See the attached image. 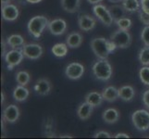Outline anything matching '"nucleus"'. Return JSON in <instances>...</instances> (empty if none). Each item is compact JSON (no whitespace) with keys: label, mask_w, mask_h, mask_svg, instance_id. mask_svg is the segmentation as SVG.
<instances>
[{"label":"nucleus","mask_w":149,"mask_h":139,"mask_svg":"<svg viewBox=\"0 0 149 139\" xmlns=\"http://www.w3.org/2000/svg\"><path fill=\"white\" fill-rule=\"evenodd\" d=\"M48 23L49 20L45 16H34L28 22V32L35 39H39L44 31L48 27Z\"/></svg>","instance_id":"nucleus-1"},{"label":"nucleus","mask_w":149,"mask_h":139,"mask_svg":"<svg viewBox=\"0 0 149 139\" xmlns=\"http://www.w3.org/2000/svg\"><path fill=\"white\" fill-rule=\"evenodd\" d=\"M92 70L95 78L103 82L109 81L112 76V67L107 59H99L94 64Z\"/></svg>","instance_id":"nucleus-2"},{"label":"nucleus","mask_w":149,"mask_h":139,"mask_svg":"<svg viewBox=\"0 0 149 139\" xmlns=\"http://www.w3.org/2000/svg\"><path fill=\"white\" fill-rule=\"evenodd\" d=\"M132 122L136 130L146 132L149 129V111L146 110H135L132 115Z\"/></svg>","instance_id":"nucleus-3"},{"label":"nucleus","mask_w":149,"mask_h":139,"mask_svg":"<svg viewBox=\"0 0 149 139\" xmlns=\"http://www.w3.org/2000/svg\"><path fill=\"white\" fill-rule=\"evenodd\" d=\"M107 42L109 40L105 37H96L91 41V49L98 59H107V57L110 54Z\"/></svg>","instance_id":"nucleus-4"},{"label":"nucleus","mask_w":149,"mask_h":139,"mask_svg":"<svg viewBox=\"0 0 149 139\" xmlns=\"http://www.w3.org/2000/svg\"><path fill=\"white\" fill-rule=\"evenodd\" d=\"M110 40L119 48H127L132 44V35L128 30L118 29L110 35Z\"/></svg>","instance_id":"nucleus-5"},{"label":"nucleus","mask_w":149,"mask_h":139,"mask_svg":"<svg viewBox=\"0 0 149 139\" xmlns=\"http://www.w3.org/2000/svg\"><path fill=\"white\" fill-rule=\"evenodd\" d=\"M23 58L25 57L22 48H12L11 50L8 51L6 56L4 57V59L8 66V70L12 71L14 67L22 63Z\"/></svg>","instance_id":"nucleus-6"},{"label":"nucleus","mask_w":149,"mask_h":139,"mask_svg":"<svg viewBox=\"0 0 149 139\" xmlns=\"http://www.w3.org/2000/svg\"><path fill=\"white\" fill-rule=\"evenodd\" d=\"M93 12L95 15V17L106 26H111L114 22V20L111 16L109 8H107L105 5H102L101 3L95 5L93 8Z\"/></svg>","instance_id":"nucleus-7"},{"label":"nucleus","mask_w":149,"mask_h":139,"mask_svg":"<svg viewBox=\"0 0 149 139\" xmlns=\"http://www.w3.org/2000/svg\"><path fill=\"white\" fill-rule=\"evenodd\" d=\"M22 50L25 58L33 60L38 59L44 53L43 47L38 44H25L22 47Z\"/></svg>","instance_id":"nucleus-8"},{"label":"nucleus","mask_w":149,"mask_h":139,"mask_svg":"<svg viewBox=\"0 0 149 139\" xmlns=\"http://www.w3.org/2000/svg\"><path fill=\"white\" fill-rule=\"evenodd\" d=\"M84 67L79 62H71L66 67L65 74L70 80H79L84 73Z\"/></svg>","instance_id":"nucleus-9"},{"label":"nucleus","mask_w":149,"mask_h":139,"mask_svg":"<svg viewBox=\"0 0 149 139\" xmlns=\"http://www.w3.org/2000/svg\"><path fill=\"white\" fill-rule=\"evenodd\" d=\"M1 13L3 20H7V22H14L19 18V10L16 5L10 3L2 6Z\"/></svg>","instance_id":"nucleus-10"},{"label":"nucleus","mask_w":149,"mask_h":139,"mask_svg":"<svg viewBox=\"0 0 149 139\" xmlns=\"http://www.w3.org/2000/svg\"><path fill=\"white\" fill-rule=\"evenodd\" d=\"M47 29L49 30L51 34L58 36V35L63 34L66 32L67 22L63 19H60V18L55 19V20H52L49 22Z\"/></svg>","instance_id":"nucleus-11"},{"label":"nucleus","mask_w":149,"mask_h":139,"mask_svg":"<svg viewBox=\"0 0 149 139\" xmlns=\"http://www.w3.org/2000/svg\"><path fill=\"white\" fill-rule=\"evenodd\" d=\"M19 109L14 104L7 106L3 110V120L8 123L16 122L19 120Z\"/></svg>","instance_id":"nucleus-12"},{"label":"nucleus","mask_w":149,"mask_h":139,"mask_svg":"<svg viewBox=\"0 0 149 139\" xmlns=\"http://www.w3.org/2000/svg\"><path fill=\"white\" fill-rule=\"evenodd\" d=\"M78 25L81 31L89 32L95 27L96 20L88 14H81L78 16Z\"/></svg>","instance_id":"nucleus-13"},{"label":"nucleus","mask_w":149,"mask_h":139,"mask_svg":"<svg viewBox=\"0 0 149 139\" xmlns=\"http://www.w3.org/2000/svg\"><path fill=\"white\" fill-rule=\"evenodd\" d=\"M33 89L35 93L39 96H47L52 89V85H51L48 79L41 78L36 81V83L33 86Z\"/></svg>","instance_id":"nucleus-14"},{"label":"nucleus","mask_w":149,"mask_h":139,"mask_svg":"<svg viewBox=\"0 0 149 139\" xmlns=\"http://www.w3.org/2000/svg\"><path fill=\"white\" fill-rule=\"evenodd\" d=\"M94 110V107L88 102H84L77 109V115L81 121H86L91 117Z\"/></svg>","instance_id":"nucleus-15"},{"label":"nucleus","mask_w":149,"mask_h":139,"mask_svg":"<svg viewBox=\"0 0 149 139\" xmlns=\"http://www.w3.org/2000/svg\"><path fill=\"white\" fill-rule=\"evenodd\" d=\"M102 119L105 122L109 123V124H113L116 123L120 119V112L117 109L114 108H109V109L106 110L102 114Z\"/></svg>","instance_id":"nucleus-16"},{"label":"nucleus","mask_w":149,"mask_h":139,"mask_svg":"<svg viewBox=\"0 0 149 139\" xmlns=\"http://www.w3.org/2000/svg\"><path fill=\"white\" fill-rule=\"evenodd\" d=\"M135 96V90L132 85H123L119 88V97L125 102H129L133 99Z\"/></svg>","instance_id":"nucleus-17"},{"label":"nucleus","mask_w":149,"mask_h":139,"mask_svg":"<svg viewBox=\"0 0 149 139\" xmlns=\"http://www.w3.org/2000/svg\"><path fill=\"white\" fill-rule=\"evenodd\" d=\"M61 7L68 13H76L80 10L81 0H60Z\"/></svg>","instance_id":"nucleus-18"},{"label":"nucleus","mask_w":149,"mask_h":139,"mask_svg":"<svg viewBox=\"0 0 149 139\" xmlns=\"http://www.w3.org/2000/svg\"><path fill=\"white\" fill-rule=\"evenodd\" d=\"M83 35L80 33H71L70 34L66 39V44L68 45L70 48H78L81 46V45L83 44Z\"/></svg>","instance_id":"nucleus-19"},{"label":"nucleus","mask_w":149,"mask_h":139,"mask_svg":"<svg viewBox=\"0 0 149 139\" xmlns=\"http://www.w3.org/2000/svg\"><path fill=\"white\" fill-rule=\"evenodd\" d=\"M104 100L107 102H114L119 98V88H116L115 86H107L101 93Z\"/></svg>","instance_id":"nucleus-20"},{"label":"nucleus","mask_w":149,"mask_h":139,"mask_svg":"<svg viewBox=\"0 0 149 139\" xmlns=\"http://www.w3.org/2000/svg\"><path fill=\"white\" fill-rule=\"evenodd\" d=\"M30 91L24 85H17L13 91V98L18 102H22L28 98Z\"/></svg>","instance_id":"nucleus-21"},{"label":"nucleus","mask_w":149,"mask_h":139,"mask_svg":"<svg viewBox=\"0 0 149 139\" xmlns=\"http://www.w3.org/2000/svg\"><path fill=\"white\" fill-rule=\"evenodd\" d=\"M103 100H104V98H103L102 94L95 91L90 92L85 96V101L88 102L89 104H91L94 108L101 106Z\"/></svg>","instance_id":"nucleus-22"},{"label":"nucleus","mask_w":149,"mask_h":139,"mask_svg":"<svg viewBox=\"0 0 149 139\" xmlns=\"http://www.w3.org/2000/svg\"><path fill=\"white\" fill-rule=\"evenodd\" d=\"M110 14L114 20V22H116L117 20H119L120 19H122L126 17V13L127 11L125 8H123L122 5H112L109 8Z\"/></svg>","instance_id":"nucleus-23"},{"label":"nucleus","mask_w":149,"mask_h":139,"mask_svg":"<svg viewBox=\"0 0 149 139\" xmlns=\"http://www.w3.org/2000/svg\"><path fill=\"white\" fill-rule=\"evenodd\" d=\"M7 43L11 48H22L25 45V40L20 34H11L7 38Z\"/></svg>","instance_id":"nucleus-24"},{"label":"nucleus","mask_w":149,"mask_h":139,"mask_svg":"<svg viewBox=\"0 0 149 139\" xmlns=\"http://www.w3.org/2000/svg\"><path fill=\"white\" fill-rule=\"evenodd\" d=\"M121 5L129 13L138 12L141 8V3L139 0H123Z\"/></svg>","instance_id":"nucleus-25"},{"label":"nucleus","mask_w":149,"mask_h":139,"mask_svg":"<svg viewBox=\"0 0 149 139\" xmlns=\"http://www.w3.org/2000/svg\"><path fill=\"white\" fill-rule=\"evenodd\" d=\"M68 45L64 43H58L52 46L51 51L56 58H63L68 54Z\"/></svg>","instance_id":"nucleus-26"},{"label":"nucleus","mask_w":149,"mask_h":139,"mask_svg":"<svg viewBox=\"0 0 149 139\" xmlns=\"http://www.w3.org/2000/svg\"><path fill=\"white\" fill-rule=\"evenodd\" d=\"M43 133L47 137H55L54 131V120L51 117H48L45 120L43 124Z\"/></svg>","instance_id":"nucleus-27"},{"label":"nucleus","mask_w":149,"mask_h":139,"mask_svg":"<svg viewBox=\"0 0 149 139\" xmlns=\"http://www.w3.org/2000/svg\"><path fill=\"white\" fill-rule=\"evenodd\" d=\"M16 81L18 85H24L26 86L31 81V76H30V73L26 71H18L16 73Z\"/></svg>","instance_id":"nucleus-28"},{"label":"nucleus","mask_w":149,"mask_h":139,"mask_svg":"<svg viewBox=\"0 0 149 139\" xmlns=\"http://www.w3.org/2000/svg\"><path fill=\"white\" fill-rule=\"evenodd\" d=\"M138 59H139L140 63L143 66H149V45H146L143 47L139 55H138Z\"/></svg>","instance_id":"nucleus-29"},{"label":"nucleus","mask_w":149,"mask_h":139,"mask_svg":"<svg viewBox=\"0 0 149 139\" xmlns=\"http://www.w3.org/2000/svg\"><path fill=\"white\" fill-rule=\"evenodd\" d=\"M139 77L142 83L149 86V66H143L139 71Z\"/></svg>","instance_id":"nucleus-30"},{"label":"nucleus","mask_w":149,"mask_h":139,"mask_svg":"<svg viewBox=\"0 0 149 139\" xmlns=\"http://www.w3.org/2000/svg\"><path fill=\"white\" fill-rule=\"evenodd\" d=\"M117 24V26L119 27V29H122V30H128L132 27V20L127 18V17H124L122 19H120L119 20H117L115 22Z\"/></svg>","instance_id":"nucleus-31"},{"label":"nucleus","mask_w":149,"mask_h":139,"mask_svg":"<svg viewBox=\"0 0 149 139\" xmlns=\"http://www.w3.org/2000/svg\"><path fill=\"white\" fill-rule=\"evenodd\" d=\"M141 40L145 45H149V25H146V27L142 30Z\"/></svg>","instance_id":"nucleus-32"},{"label":"nucleus","mask_w":149,"mask_h":139,"mask_svg":"<svg viewBox=\"0 0 149 139\" xmlns=\"http://www.w3.org/2000/svg\"><path fill=\"white\" fill-rule=\"evenodd\" d=\"M138 16H139V20L143 24L149 25V13L143 11V9H140L138 11Z\"/></svg>","instance_id":"nucleus-33"},{"label":"nucleus","mask_w":149,"mask_h":139,"mask_svg":"<svg viewBox=\"0 0 149 139\" xmlns=\"http://www.w3.org/2000/svg\"><path fill=\"white\" fill-rule=\"evenodd\" d=\"M94 137L95 138H111V136L109 133H107L106 131H99L95 133Z\"/></svg>","instance_id":"nucleus-34"},{"label":"nucleus","mask_w":149,"mask_h":139,"mask_svg":"<svg viewBox=\"0 0 149 139\" xmlns=\"http://www.w3.org/2000/svg\"><path fill=\"white\" fill-rule=\"evenodd\" d=\"M143 105L146 106V108L147 110H149V89L143 92Z\"/></svg>","instance_id":"nucleus-35"},{"label":"nucleus","mask_w":149,"mask_h":139,"mask_svg":"<svg viewBox=\"0 0 149 139\" xmlns=\"http://www.w3.org/2000/svg\"><path fill=\"white\" fill-rule=\"evenodd\" d=\"M140 3H141V9L149 13V0H140Z\"/></svg>","instance_id":"nucleus-36"},{"label":"nucleus","mask_w":149,"mask_h":139,"mask_svg":"<svg viewBox=\"0 0 149 139\" xmlns=\"http://www.w3.org/2000/svg\"><path fill=\"white\" fill-rule=\"evenodd\" d=\"M107 46H109V50L110 53H112L113 51H115L116 48L118 47V46L116 45V44L114 42H112L110 39L109 40V42H107Z\"/></svg>","instance_id":"nucleus-37"},{"label":"nucleus","mask_w":149,"mask_h":139,"mask_svg":"<svg viewBox=\"0 0 149 139\" xmlns=\"http://www.w3.org/2000/svg\"><path fill=\"white\" fill-rule=\"evenodd\" d=\"M1 45H2V57L4 58L5 56H6V54H7V46L8 45V43H7V41H5L4 39H2V41H1Z\"/></svg>","instance_id":"nucleus-38"},{"label":"nucleus","mask_w":149,"mask_h":139,"mask_svg":"<svg viewBox=\"0 0 149 139\" xmlns=\"http://www.w3.org/2000/svg\"><path fill=\"white\" fill-rule=\"evenodd\" d=\"M114 137L115 138H130V136L127 135L125 133H118Z\"/></svg>","instance_id":"nucleus-39"},{"label":"nucleus","mask_w":149,"mask_h":139,"mask_svg":"<svg viewBox=\"0 0 149 139\" xmlns=\"http://www.w3.org/2000/svg\"><path fill=\"white\" fill-rule=\"evenodd\" d=\"M87 1L92 5H96V4H100L103 0H87Z\"/></svg>","instance_id":"nucleus-40"},{"label":"nucleus","mask_w":149,"mask_h":139,"mask_svg":"<svg viewBox=\"0 0 149 139\" xmlns=\"http://www.w3.org/2000/svg\"><path fill=\"white\" fill-rule=\"evenodd\" d=\"M43 0H26V2H28L30 4H37V3H40Z\"/></svg>","instance_id":"nucleus-41"},{"label":"nucleus","mask_w":149,"mask_h":139,"mask_svg":"<svg viewBox=\"0 0 149 139\" xmlns=\"http://www.w3.org/2000/svg\"><path fill=\"white\" fill-rule=\"evenodd\" d=\"M13 0H1V6H5L7 4H10Z\"/></svg>","instance_id":"nucleus-42"},{"label":"nucleus","mask_w":149,"mask_h":139,"mask_svg":"<svg viewBox=\"0 0 149 139\" xmlns=\"http://www.w3.org/2000/svg\"><path fill=\"white\" fill-rule=\"evenodd\" d=\"M109 1L111 3H119V2H122L123 0H109Z\"/></svg>","instance_id":"nucleus-43"},{"label":"nucleus","mask_w":149,"mask_h":139,"mask_svg":"<svg viewBox=\"0 0 149 139\" xmlns=\"http://www.w3.org/2000/svg\"><path fill=\"white\" fill-rule=\"evenodd\" d=\"M1 102H2V104L4 103V100H5V96H4V93H1Z\"/></svg>","instance_id":"nucleus-44"},{"label":"nucleus","mask_w":149,"mask_h":139,"mask_svg":"<svg viewBox=\"0 0 149 139\" xmlns=\"http://www.w3.org/2000/svg\"><path fill=\"white\" fill-rule=\"evenodd\" d=\"M60 137L61 138H63V137H67V138H68V137H72V136H61Z\"/></svg>","instance_id":"nucleus-45"}]
</instances>
